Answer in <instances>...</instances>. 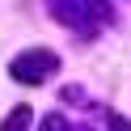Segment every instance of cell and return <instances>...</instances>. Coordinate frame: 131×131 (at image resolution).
Here are the masks:
<instances>
[{"mask_svg": "<svg viewBox=\"0 0 131 131\" xmlns=\"http://www.w3.org/2000/svg\"><path fill=\"white\" fill-rule=\"evenodd\" d=\"M55 68H59V59H55L51 51H26V55H17V59H13L9 72L21 80V85H42Z\"/></svg>", "mask_w": 131, "mask_h": 131, "instance_id": "1", "label": "cell"}, {"mask_svg": "<svg viewBox=\"0 0 131 131\" xmlns=\"http://www.w3.org/2000/svg\"><path fill=\"white\" fill-rule=\"evenodd\" d=\"M30 118H34V114H30V106H17V110L4 118V131H30Z\"/></svg>", "mask_w": 131, "mask_h": 131, "instance_id": "2", "label": "cell"}, {"mask_svg": "<svg viewBox=\"0 0 131 131\" xmlns=\"http://www.w3.org/2000/svg\"><path fill=\"white\" fill-rule=\"evenodd\" d=\"M110 127H114V131H131V123H127V118H118V114H110Z\"/></svg>", "mask_w": 131, "mask_h": 131, "instance_id": "3", "label": "cell"}]
</instances>
